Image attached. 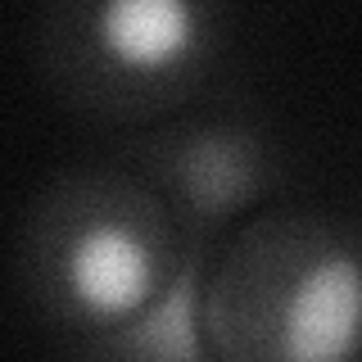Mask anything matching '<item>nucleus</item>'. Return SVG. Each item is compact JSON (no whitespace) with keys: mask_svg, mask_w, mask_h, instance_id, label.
Here are the masks:
<instances>
[{"mask_svg":"<svg viewBox=\"0 0 362 362\" xmlns=\"http://www.w3.org/2000/svg\"><path fill=\"white\" fill-rule=\"evenodd\" d=\"M105 158L141 181L186 235L213 245L290 195V145L254 105L226 95L113 136Z\"/></svg>","mask_w":362,"mask_h":362,"instance_id":"nucleus-4","label":"nucleus"},{"mask_svg":"<svg viewBox=\"0 0 362 362\" xmlns=\"http://www.w3.org/2000/svg\"><path fill=\"white\" fill-rule=\"evenodd\" d=\"M190 235L109 158L59 168L18 226L14 276L28 308L68 344L132 322L173 286Z\"/></svg>","mask_w":362,"mask_h":362,"instance_id":"nucleus-2","label":"nucleus"},{"mask_svg":"<svg viewBox=\"0 0 362 362\" xmlns=\"http://www.w3.org/2000/svg\"><path fill=\"white\" fill-rule=\"evenodd\" d=\"M213 249H218L213 240L190 235V249L181 258L173 286L150 308L136 313L132 322L73 344L68 362H213V349L204 339V317H199L204 272H209Z\"/></svg>","mask_w":362,"mask_h":362,"instance_id":"nucleus-5","label":"nucleus"},{"mask_svg":"<svg viewBox=\"0 0 362 362\" xmlns=\"http://www.w3.org/2000/svg\"><path fill=\"white\" fill-rule=\"evenodd\" d=\"M199 317L213 362H358V222L303 199L245 218L209 258Z\"/></svg>","mask_w":362,"mask_h":362,"instance_id":"nucleus-1","label":"nucleus"},{"mask_svg":"<svg viewBox=\"0 0 362 362\" xmlns=\"http://www.w3.org/2000/svg\"><path fill=\"white\" fill-rule=\"evenodd\" d=\"M231 59L235 14L209 0H54L32 28L41 86L118 136L226 95Z\"/></svg>","mask_w":362,"mask_h":362,"instance_id":"nucleus-3","label":"nucleus"}]
</instances>
